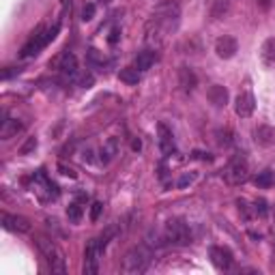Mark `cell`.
<instances>
[{"label": "cell", "mask_w": 275, "mask_h": 275, "mask_svg": "<svg viewBox=\"0 0 275 275\" xmlns=\"http://www.w3.org/2000/svg\"><path fill=\"white\" fill-rule=\"evenodd\" d=\"M58 30H60V22H56L50 30H45V32H43V26H39V28H37V32H32V37L28 39V43H26L24 48H22L20 56H22V58H32V56H37V54H39V52L45 48V45L56 39Z\"/></svg>", "instance_id": "6da1fadb"}, {"label": "cell", "mask_w": 275, "mask_h": 275, "mask_svg": "<svg viewBox=\"0 0 275 275\" xmlns=\"http://www.w3.org/2000/svg\"><path fill=\"white\" fill-rule=\"evenodd\" d=\"M112 234H114V230L110 228L106 234L97 236V239H93L86 245V252H84V273L86 275H95L99 271V256L104 254V250L108 247V241H110V236Z\"/></svg>", "instance_id": "7a4b0ae2"}, {"label": "cell", "mask_w": 275, "mask_h": 275, "mask_svg": "<svg viewBox=\"0 0 275 275\" xmlns=\"http://www.w3.org/2000/svg\"><path fill=\"white\" fill-rule=\"evenodd\" d=\"M149 262H151V252H149V247H144V245H135L131 247L129 252L125 254V258H123V271L125 273H142L146 271V267H149Z\"/></svg>", "instance_id": "3957f363"}, {"label": "cell", "mask_w": 275, "mask_h": 275, "mask_svg": "<svg viewBox=\"0 0 275 275\" xmlns=\"http://www.w3.org/2000/svg\"><path fill=\"white\" fill-rule=\"evenodd\" d=\"M166 241L174 245H189L191 243V232L189 226L185 224V219L174 217L166 224Z\"/></svg>", "instance_id": "277c9868"}, {"label": "cell", "mask_w": 275, "mask_h": 275, "mask_svg": "<svg viewBox=\"0 0 275 275\" xmlns=\"http://www.w3.org/2000/svg\"><path fill=\"white\" fill-rule=\"evenodd\" d=\"M39 250L43 252L45 260H48L52 273H65L67 271V264H65V254H62L56 245L48 239H39Z\"/></svg>", "instance_id": "5b68a950"}, {"label": "cell", "mask_w": 275, "mask_h": 275, "mask_svg": "<svg viewBox=\"0 0 275 275\" xmlns=\"http://www.w3.org/2000/svg\"><path fill=\"white\" fill-rule=\"evenodd\" d=\"M224 177L230 185H241V183L250 179V166H247V159L243 155H236V157L230 159L228 168L224 170Z\"/></svg>", "instance_id": "8992f818"}, {"label": "cell", "mask_w": 275, "mask_h": 275, "mask_svg": "<svg viewBox=\"0 0 275 275\" xmlns=\"http://www.w3.org/2000/svg\"><path fill=\"white\" fill-rule=\"evenodd\" d=\"M215 52H217V56H219V58L230 60L234 54L239 52V41H236L234 37H230V35L219 37V39L215 41Z\"/></svg>", "instance_id": "52a82bcc"}, {"label": "cell", "mask_w": 275, "mask_h": 275, "mask_svg": "<svg viewBox=\"0 0 275 275\" xmlns=\"http://www.w3.org/2000/svg\"><path fill=\"white\" fill-rule=\"evenodd\" d=\"M209 256H211V262H213L217 269H222V271L230 269V267H232V262H234V258H232V252L228 250V247H219V245L211 247Z\"/></svg>", "instance_id": "ba28073f"}, {"label": "cell", "mask_w": 275, "mask_h": 275, "mask_svg": "<svg viewBox=\"0 0 275 275\" xmlns=\"http://www.w3.org/2000/svg\"><path fill=\"white\" fill-rule=\"evenodd\" d=\"M254 110H256V99H254V95L250 93V90H245V93H241L239 97L234 99V112H236V116L250 118L254 114Z\"/></svg>", "instance_id": "9c48e42d"}, {"label": "cell", "mask_w": 275, "mask_h": 275, "mask_svg": "<svg viewBox=\"0 0 275 275\" xmlns=\"http://www.w3.org/2000/svg\"><path fill=\"white\" fill-rule=\"evenodd\" d=\"M3 226H5V230L9 232H30V222L26 217L22 215H11V213H3Z\"/></svg>", "instance_id": "30bf717a"}, {"label": "cell", "mask_w": 275, "mask_h": 275, "mask_svg": "<svg viewBox=\"0 0 275 275\" xmlns=\"http://www.w3.org/2000/svg\"><path fill=\"white\" fill-rule=\"evenodd\" d=\"M58 71L67 80L76 78L78 76V58H76V54H73V52H65V54H62L60 60H58Z\"/></svg>", "instance_id": "8fae6325"}, {"label": "cell", "mask_w": 275, "mask_h": 275, "mask_svg": "<svg viewBox=\"0 0 275 275\" xmlns=\"http://www.w3.org/2000/svg\"><path fill=\"white\" fill-rule=\"evenodd\" d=\"M207 99L211 101V106H213V108L222 110L228 104V90L224 86H219V84H213V86L207 90Z\"/></svg>", "instance_id": "7c38bea8"}, {"label": "cell", "mask_w": 275, "mask_h": 275, "mask_svg": "<svg viewBox=\"0 0 275 275\" xmlns=\"http://www.w3.org/2000/svg\"><path fill=\"white\" fill-rule=\"evenodd\" d=\"M254 142L258 146H271L275 144V129L271 125H258L254 129Z\"/></svg>", "instance_id": "4fadbf2b"}, {"label": "cell", "mask_w": 275, "mask_h": 275, "mask_svg": "<svg viewBox=\"0 0 275 275\" xmlns=\"http://www.w3.org/2000/svg\"><path fill=\"white\" fill-rule=\"evenodd\" d=\"M157 133H159V149H161V153L163 155H170V153H174V138H172V131L168 129L163 123H159L157 125Z\"/></svg>", "instance_id": "5bb4252c"}, {"label": "cell", "mask_w": 275, "mask_h": 275, "mask_svg": "<svg viewBox=\"0 0 275 275\" xmlns=\"http://www.w3.org/2000/svg\"><path fill=\"white\" fill-rule=\"evenodd\" d=\"M179 84H181V88L185 90V93H191V90L198 86L196 73L191 71L189 67H181V69H179Z\"/></svg>", "instance_id": "9a60e30c"}, {"label": "cell", "mask_w": 275, "mask_h": 275, "mask_svg": "<svg viewBox=\"0 0 275 275\" xmlns=\"http://www.w3.org/2000/svg\"><path fill=\"white\" fill-rule=\"evenodd\" d=\"M155 60H157V54H155L153 50H144V52H140V54L135 56L133 67H135L138 71H149V69L155 65Z\"/></svg>", "instance_id": "2e32d148"}, {"label": "cell", "mask_w": 275, "mask_h": 275, "mask_svg": "<svg viewBox=\"0 0 275 275\" xmlns=\"http://www.w3.org/2000/svg\"><path fill=\"white\" fill-rule=\"evenodd\" d=\"M20 131H22V123L15 121V118L5 116L3 125H0V138H3V140H9V138H13L15 133H20Z\"/></svg>", "instance_id": "e0dca14e"}, {"label": "cell", "mask_w": 275, "mask_h": 275, "mask_svg": "<svg viewBox=\"0 0 275 275\" xmlns=\"http://www.w3.org/2000/svg\"><path fill=\"white\" fill-rule=\"evenodd\" d=\"M260 58L267 67H273L275 65V39H267L262 43L260 48Z\"/></svg>", "instance_id": "ac0fdd59"}, {"label": "cell", "mask_w": 275, "mask_h": 275, "mask_svg": "<svg viewBox=\"0 0 275 275\" xmlns=\"http://www.w3.org/2000/svg\"><path fill=\"white\" fill-rule=\"evenodd\" d=\"M118 80L125 82V84H138V82H140V71L135 67H125L118 71Z\"/></svg>", "instance_id": "d6986e66"}, {"label": "cell", "mask_w": 275, "mask_h": 275, "mask_svg": "<svg viewBox=\"0 0 275 275\" xmlns=\"http://www.w3.org/2000/svg\"><path fill=\"white\" fill-rule=\"evenodd\" d=\"M82 215H84V209H82L78 202H73V204L67 207V217H69V222H71V224H80Z\"/></svg>", "instance_id": "ffe728a7"}, {"label": "cell", "mask_w": 275, "mask_h": 275, "mask_svg": "<svg viewBox=\"0 0 275 275\" xmlns=\"http://www.w3.org/2000/svg\"><path fill=\"white\" fill-rule=\"evenodd\" d=\"M114 155H116V140H108L106 146L101 149V161L110 163V159H112Z\"/></svg>", "instance_id": "44dd1931"}, {"label": "cell", "mask_w": 275, "mask_h": 275, "mask_svg": "<svg viewBox=\"0 0 275 275\" xmlns=\"http://www.w3.org/2000/svg\"><path fill=\"white\" fill-rule=\"evenodd\" d=\"M254 183H256L258 187H271V185H273V172H271V170H262L258 177L254 179Z\"/></svg>", "instance_id": "7402d4cb"}, {"label": "cell", "mask_w": 275, "mask_h": 275, "mask_svg": "<svg viewBox=\"0 0 275 275\" xmlns=\"http://www.w3.org/2000/svg\"><path fill=\"white\" fill-rule=\"evenodd\" d=\"M88 62H90V65H95V67H104V65H106L104 52H99V50H95V48H90V50H88Z\"/></svg>", "instance_id": "603a6c76"}, {"label": "cell", "mask_w": 275, "mask_h": 275, "mask_svg": "<svg viewBox=\"0 0 275 275\" xmlns=\"http://www.w3.org/2000/svg\"><path fill=\"white\" fill-rule=\"evenodd\" d=\"M228 7H230V3H228V0H217L215 7L211 9V15L217 17V20H219V17H224V13L228 11Z\"/></svg>", "instance_id": "cb8c5ba5"}, {"label": "cell", "mask_w": 275, "mask_h": 275, "mask_svg": "<svg viewBox=\"0 0 275 275\" xmlns=\"http://www.w3.org/2000/svg\"><path fill=\"white\" fill-rule=\"evenodd\" d=\"M215 135H217V144L219 146H230L232 144V133L228 129H217Z\"/></svg>", "instance_id": "d4e9b609"}, {"label": "cell", "mask_w": 275, "mask_h": 275, "mask_svg": "<svg viewBox=\"0 0 275 275\" xmlns=\"http://www.w3.org/2000/svg\"><path fill=\"white\" fill-rule=\"evenodd\" d=\"M194 181H196V174H194V172H191V174H183V177L179 179V183H177V187H179V189H185V187L191 185Z\"/></svg>", "instance_id": "484cf974"}, {"label": "cell", "mask_w": 275, "mask_h": 275, "mask_svg": "<svg viewBox=\"0 0 275 275\" xmlns=\"http://www.w3.org/2000/svg\"><path fill=\"white\" fill-rule=\"evenodd\" d=\"M95 17V5L93 3H88V5H84V9H82V20L84 22H90Z\"/></svg>", "instance_id": "4316f807"}, {"label": "cell", "mask_w": 275, "mask_h": 275, "mask_svg": "<svg viewBox=\"0 0 275 275\" xmlns=\"http://www.w3.org/2000/svg\"><path fill=\"white\" fill-rule=\"evenodd\" d=\"M35 149H37V138H28V140H26V144L20 149V155H30Z\"/></svg>", "instance_id": "83f0119b"}, {"label": "cell", "mask_w": 275, "mask_h": 275, "mask_svg": "<svg viewBox=\"0 0 275 275\" xmlns=\"http://www.w3.org/2000/svg\"><path fill=\"white\" fill-rule=\"evenodd\" d=\"M101 211H104V204H101V202H93V207H90V219H93V222H97L99 215H101Z\"/></svg>", "instance_id": "f1b7e54d"}, {"label": "cell", "mask_w": 275, "mask_h": 275, "mask_svg": "<svg viewBox=\"0 0 275 275\" xmlns=\"http://www.w3.org/2000/svg\"><path fill=\"white\" fill-rule=\"evenodd\" d=\"M254 211H256V213H258L260 217H264V215H267V202H264V200H256Z\"/></svg>", "instance_id": "f546056e"}, {"label": "cell", "mask_w": 275, "mask_h": 275, "mask_svg": "<svg viewBox=\"0 0 275 275\" xmlns=\"http://www.w3.org/2000/svg\"><path fill=\"white\" fill-rule=\"evenodd\" d=\"M93 82H95V78L90 76V73H86V76L80 78V86L82 88H90V86H93Z\"/></svg>", "instance_id": "4dcf8cb0"}, {"label": "cell", "mask_w": 275, "mask_h": 275, "mask_svg": "<svg viewBox=\"0 0 275 275\" xmlns=\"http://www.w3.org/2000/svg\"><path fill=\"white\" fill-rule=\"evenodd\" d=\"M60 172L65 174V177H71V179H76V172H73L71 168H67V166H62V163H60Z\"/></svg>", "instance_id": "1f68e13d"}, {"label": "cell", "mask_w": 275, "mask_h": 275, "mask_svg": "<svg viewBox=\"0 0 275 275\" xmlns=\"http://www.w3.org/2000/svg\"><path fill=\"white\" fill-rule=\"evenodd\" d=\"M108 41H110V43H112V45H114V43L118 41V28H114L112 32H110V37H108Z\"/></svg>", "instance_id": "d6a6232c"}, {"label": "cell", "mask_w": 275, "mask_h": 275, "mask_svg": "<svg viewBox=\"0 0 275 275\" xmlns=\"http://www.w3.org/2000/svg\"><path fill=\"white\" fill-rule=\"evenodd\" d=\"M131 149H133V151H140V149H142V142H140V140H133V142H131Z\"/></svg>", "instance_id": "836d02e7"}, {"label": "cell", "mask_w": 275, "mask_h": 275, "mask_svg": "<svg viewBox=\"0 0 275 275\" xmlns=\"http://www.w3.org/2000/svg\"><path fill=\"white\" fill-rule=\"evenodd\" d=\"M101 3H104V5H110V3H112V0H101Z\"/></svg>", "instance_id": "e575fe53"}]
</instances>
